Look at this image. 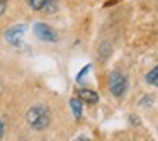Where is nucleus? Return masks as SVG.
<instances>
[{"label":"nucleus","instance_id":"8","mask_svg":"<svg viewBox=\"0 0 158 141\" xmlns=\"http://www.w3.org/2000/svg\"><path fill=\"white\" fill-rule=\"evenodd\" d=\"M29 5H31V9H34V10H39V9L46 7V4H48L49 0H27Z\"/></svg>","mask_w":158,"mask_h":141},{"label":"nucleus","instance_id":"5","mask_svg":"<svg viewBox=\"0 0 158 141\" xmlns=\"http://www.w3.org/2000/svg\"><path fill=\"white\" fill-rule=\"evenodd\" d=\"M78 99L85 104H97L99 102V95H97L94 90H89V89L78 90Z\"/></svg>","mask_w":158,"mask_h":141},{"label":"nucleus","instance_id":"12","mask_svg":"<svg viewBox=\"0 0 158 141\" xmlns=\"http://www.w3.org/2000/svg\"><path fill=\"white\" fill-rule=\"evenodd\" d=\"M0 134H2V121H0Z\"/></svg>","mask_w":158,"mask_h":141},{"label":"nucleus","instance_id":"1","mask_svg":"<svg viewBox=\"0 0 158 141\" xmlns=\"http://www.w3.org/2000/svg\"><path fill=\"white\" fill-rule=\"evenodd\" d=\"M27 121L34 129H44L49 122V112L44 106H36L27 112Z\"/></svg>","mask_w":158,"mask_h":141},{"label":"nucleus","instance_id":"11","mask_svg":"<svg viewBox=\"0 0 158 141\" xmlns=\"http://www.w3.org/2000/svg\"><path fill=\"white\" fill-rule=\"evenodd\" d=\"M77 141H90V139H85V138H82V139H77Z\"/></svg>","mask_w":158,"mask_h":141},{"label":"nucleus","instance_id":"7","mask_svg":"<svg viewBox=\"0 0 158 141\" xmlns=\"http://www.w3.org/2000/svg\"><path fill=\"white\" fill-rule=\"evenodd\" d=\"M146 82L150 83V85H155V87H158V66H155L151 72H148V75H146Z\"/></svg>","mask_w":158,"mask_h":141},{"label":"nucleus","instance_id":"3","mask_svg":"<svg viewBox=\"0 0 158 141\" xmlns=\"http://www.w3.org/2000/svg\"><path fill=\"white\" fill-rule=\"evenodd\" d=\"M34 32L39 39H43V41H55L56 39L55 31H53L49 26L43 24V22H38V24L34 26Z\"/></svg>","mask_w":158,"mask_h":141},{"label":"nucleus","instance_id":"4","mask_svg":"<svg viewBox=\"0 0 158 141\" xmlns=\"http://www.w3.org/2000/svg\"><path fill=\"white\" fill-rule=\"evenodd\" d=\"M26 31V26L19 24V26H14V27H10L7 32H5V39H7L9 43H12L14 46H19L21 44V38L22 34H24Z\"/></svg>","mask_w":158,"mask_h":141},{"label":"nucleus","instance_id":"10","mask_svg":"<svg viewBox=\"0 0 158 141\" xmlns=\"http://www.w3.org/2000/svg\"><path fill=\"white\" fill-rule=\"evenodd\" d=\"M4 12H5V2L4 0H0V15L4 14Z\"/></svg>","mask_w":158,"mask_h":141},{"label":"nucleus","instance_id":"2","mask_svg":"<svg viewBox=\"0 0 158 141\" xmlns=\"http://www.w3.org/2000/svg\"><path fill=\"white\" fill-rule=\"evenodd\" d=\"M126 87H127V78L121 72H112L109 75V90L112 92V95L121 97L126 92Z\"/></svg>","mask_w":158,"mask_h":141},{"label":"nucleus","instance_id":"9","mask_svg":"<svg viewBox=\"0 0 158 141\" xmlns=\"http://www.w3.org/2000/svg\"><path fill=\"white\" fill-rule=\"evenodd\" d=\"M90 68H92V66H90V65H87V66H85V68H83V70H82V72H80V73H78V75H77V80H78V82H82V80H83V77H85V75H87V73H89V72H90Z\"/></svg>","mask_w":158,"mask_h":141},{"label":"nucleus","instance_id":"6","mask_svg":"<svg viewBox=\"0 0 158 141\" xmlns=\"http://www.w3.org/2000/svg\"><path fill=\"white\" fill-rule=\"evenodd\" d=\"M70 106H72V110H73V114H75V117L80 119V117H82V100L80 99H72L70 100Z\"/></svg>","mask_w":158,"mask_h":141}]
</instances>
